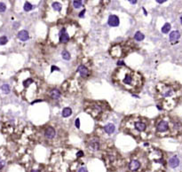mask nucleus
I'll return each mask as SVG.
<instances>
[{"label":"nucleus","instance_id":"23","mask_svg":"<svg viewBox=\"0 0 182 172\" xmlns=\"http://www.w3.org/2000/svg\"><path fill=\"white\" fill-rule=\"evenodd\" d=\"M73 6L75 8H80L82 6V1H77V0L73 1Z\"/></svg>","mask_w":182,"mask_h":172},{"label":"nucleus","instance_id":"16","mask_svg":"<svg viewBox=\"0 0 182 172\" xmlns=\"http://www.w3.org/2000/svg\"><path fill=\"white\" fill-rule=\"evenodd\" d=\"M71 114H72V110H71L70 107H65L62 111V116L63 117H68L70 116Z\"/></svg>","mask_w":182,"mask_h":172},{"label":"nucleus","instance_id":"34","mask_svg":"<svg viewBox=\"0 0 182 172\" xmlns=\"http://www.w3.org/2000/svg\"><path fill=\"white\" fill-rule=\"evenodd\" d=\"M130 3H132V4H135V3H137V1H135V0H133V1H130Z\"/></svg>","mask_w":182,"mask_h":172},{"label":"nucleus","instance_id":"35","mask_svg":"<svg viewBox=\"0 0 182 172\" xmlns=\"http://www.w3.org/2000/svg\"><path fill=\"white\" fill-rule=\"evenodd\" d=\"M31 172H39V171L37 170V169H33V170H31Z\"/></svg>","mask_w":182,"mask_h":172},{"label":"nucleus","instance_id":"32","mask_svg":"<svg viewBox=\"0 0 182 172\" xmlns=\"http://www.w3.org/2000/svg\"><path fill=\"white\" fill-rule=\"evenodd\" d=\"M55 69H57V70H60V69H59L58 68H56V66H53V68H52V72H53V70H55Z\"/></svg>","mask_w":182,"mask_h":172},{"label":"nucleus","instance_id":"13","mask_svg":"<svg viewBox=\"0 0 182 172\" xmlns=\"http://www.w3.org/2000/svg\"><path fill=\"white\" fill-rule=\"evenodd\" d=\"M104 130L108 134H112L113 132L115 131V125L113 123H108V125H106L104 127Z\"/></svg>","mask_w":182,"mask_h":172},{"label":"nucleus","instance_id":"11","mask_svg":"<svg viewBox=\"0 0 182 172\" xmlns=\"http://www.w3.org/2000/svg\"><path fill=\"white\" fill-rule=\"evenodd\" d=\"M18 38L21 41H27L29 38V33L28 31L26 30H21L19 32L18 34Z\"/></svg>","mask_w":182,"mask_h":172},{"label":"nucleus","instance_id":"28","mask_svg":"<svg viewBox=\"0 0 182 172\" xmlns=\"http://www.w3.org/2000/svg\"><path fill=\"white\" fill-rule=\"evenodd\" d=\"M84 13H85V10H83V11H82L81 13L79 14V17H84Z\"/></svg>","mask_w":182,"mask_h":172},{"label":"nucleus","instance_id":"20","mask_svg":"<svg viewBox=\"0 0 182 172\" xmlns=\"http://www.w3.org/2000/svg\"><path fill=\"white\" fill-rule=\"evenodd\" d=\"M61 5L60 3H58V2H54L53 4V8L55 11H61Z\"/></svg>","mask_w":182,"mask_h":172},{"label":"nucleus","instance_id":"9","mask_svg":"<svg viewBox=\"0 0 182 172\" xmlns=\"http://www.w3.org/2000/svg\"><path fill=\"white\" fill-rule=\"evenodd\" d=\"M78 72L82 77H87L89 75V70L84 66H79L78 67Z\"/></svg>","mask_w":182,"mask_h":172},{"label":"nucleus","instance_id":"17","mask_svg":"<svg viewBox=\"0 0 182 172\" xmlns=\"http://www.w3.org/2000/svg\"><path fill=\"white\" fill-rule=\"evenodd\" d=\"M144 37H145V36L142 34L141 32H139V31L136 32L134 35V38L137 41H142L143 39H144Z\"/></svg>","mask_w":182,"mask_h":172},{"label":"nucleus","instance_id":"21","mask_svg":"<svg viewBox=\"0 0 182 172\" xmlns=\"http://www.w3.org/2000/svg\"><path fill=\"white\" fill-rule=\"evenodd\" d=\"M1 89H2V91H3L5 93H9V91H10V86H9L8 84L2 85Z\"/></svg>","mask_w":182,"mask_h":172},{"label":"nucleus","instance_id":"6","mask_svg":"<svg viewBox=\"0 0 182 172\" xmlns=\"http://www.w3.org/2000/svg\"><path fill=\"white\" fill-rule=\"evenodd\" d=\"M169 125L168 122L165 121H161L157 124V130L159 132H165L166 130H168Z\"/></svg>","mask_w":182,"mask_h":172},{"label":"nucleus","instance_id":"22","mask_svg":"<svg viewBox=\"0 0 182 172\" xmlns=\"http://www.w3.org/2000/svg\"><path fill=\"white\" fill-rule=\"evenodd\" d=\"M24 10L26 11V12H29V11H30L32 9V5H31L30 3H29V2H26V3L24 4Z\"/></svg>","mask_w":182,"mask_h":172},{"label":"nucleus","instance_id":"2","mask_svg":"<svg viewBox=\"0 0 182 172\" xmlns=\"http://www.w3.org/2000/svg\"><path fill=\"white\" fill-rule=\"evenodd\" d=\"M34 82L35 81L33 80V78L30 76V74H29L26 77L23 78V80L21 81L20 84H21V86H22L23 89H28V88L30 87V85L33 84Z\"/></svg>","mask_w":182,"mask_h":172},{"label":"nucleus","instance_id":"25","mask_svg":"<svg viewBox=\"0 0 182 172\" xmlns=\"http://www.w3.org/2000/svg\"><path fill=\"white\" fill-rule=\"evenodd\" d=\"M6 10V6H5V5L2 2H0V13H3Z\"/></svg>","mask_w":182,"mask_h":172},{"label":"nucleus","instance_id":"15","mask_svg":"<svg viewBox=\"0 0 182 172\" xmlns=\"http://www.w3.org/2000/svg\"><path fill=\"white\" fill-rule=\"evenodd\" d=\"M179 37H180V34H179V31L174 30L170 34V41H172V42L176 41V40H178Z\"/></svg>","mask_w":182,"mask_h":172},{"label":"nucleus","instance_id":"4","mask_svg":"<svg viewBox=\"0 0 182 172\" xmlns=\"http://www.w3.org/2000/svg\"><path fill=\"white\" fill-rule=\"evenodd\" d=\"M108 24L111 27H117L119 25V18L116 15H110L108 17Z\"/></svg>","mask_w":182,"mask_h":172},{"label":"nucleus","instance_id":"27","mask_svg":"<svg viewBox=\"0 0 182 172\" xmlns=\"http://www.w3.org/2000/svg\"><path fill=\"white\" fill-rule=\"evenodd\" d=\"M78 172H88V171H87V169H85V168H80V169H79V170H78Z\"/></svg>","mask_w":182,"mask_h":172},{"label":"nucleus","instance_id":"12","mask_svg":"<svg viewBox=\"0 0 182 172\" xmlns=\"http://www.w3.org/2000/svg\"><path fill=\"white\" fill-rule=\"evenodd\" d=\"M61 91H59L58 89H53L50 92V97L53 99H58V98H61Z\"/></svg>","mask_w":182,"mask_h":172},{"label":"nucleus","instance_id":"5","mask_svg":"<svg viewBox=\"0 0 182 172\" xmlns=\"http://www.w3.org/2000/svg\"><path fill=\"white\" fill-rule=\"evenodd\" d=\"M128 168L131 171H137L140 168V162L138 160H132V162L129 163Z\"/></svg>","mask_w":182,"mask_h":172},{"label":"nucleus","instance_id":"14","mask_svg":"<svg viewBox=\"0 0 182 172\" xmlns=\"http://www.w3.org/2000/svg\"><path fill=\"white\" fill-rule=\"evenodd\" d=\"M44 135L47 138H54V136H55V130H54L53 128H47L46 129V130H45V133H44Z\"/></svg>","mask_w":182,"mask_h":172},{"label":"nucleus","instance_id":"7","mask_svg":"<svg viewBox=\"0 0 182 172\" xmlns=\"http://www.w3.org/2000/svg\"><path fill=\"white\" fill-rule=\"evenodd\" d=\"M134 127L135 129L138 130V131L141 132V131H144L146 130V123L145 122H143V121H136L134 123Z\"/></svg>","mask_w":182,"mask_h":172},{"label":"nucleus","instance_id":"19","mask_svg":"<svg viewBox=\"0 0 182 172\" xmlns=\"http://www.w3.org/2000/svg\"><path fill=\"white\" fill-rule=\"evenodd\" d=\"M62 58L64 59V60H70V54H69V52L67 51H62Z\"/></svg>","mask_w":182,"mask_h":172},{"label":"nucleus","instance_id":"36","mask_svg":"<svg viewBox=\"0 0 182 172\" xmlns=\"http://www.w3.org/2000/svg\"><path fill=\"white\" fill-rule=\"evenodd\" d=\"M180 21H181V23H182V16H181V18H180Z\"/></svg>","mask_w":182,"mask_h":172},{"label":"nucleus","instance_id":"18","mask_svg":"<svg viewBox=\"0 0 182 172\" xmlns=\"http://www.w3.org/2000/svg\"><path fill=\"white\" fill-rule=\"evenodd\" d=\"M171 30V24L170 23H165L163 25V27L162 28V32L163 33H168L169 31Z\"/></svg>","mask_w":182,"mask_h":172},{"label":"nucleus","instance_id":"3","mask_svg":"<svg viewBox=\"0 0 182 172\" xmlns=\"http://www.w3.org/2000/svg\"><path fill=\"white\" fill-rule=\"evenodd\" d=\"M59 37H60V42L61 43H67V41L69 40V36L66 32V28H61V30L59 32Z\"/></svg>","mask_w":182,"mask_h":172},{"label":"nucleus","instance_id":"31","mask_svg":"<svg viewBox=\"0 0 182 172\" xmlns=\"http://www.w3.org/2000/svg\"><path fill=\"white\" fill-rule=\"evenodd\" d=\"M83 155H84L83 152H81V151H80L79 153H77V157H79V156H83Z\"/></svg>","mask_w":182,"mask_h":172},{"label":"nucleus","instance_id":"26","mask_svg":"<svg viewBox=\"0 0 182 172\" xmlns=\"http://www.w3.org/2000/svg\"><path fill=\"white\" fill-rule=\"evenodd\" d=\"M5 162L0 158V169H3L4 167H5Z\"/></svg>","mask_w":182,"mask_h":172},{"label":"nucleus","instance_id":"33","mask_svg":"<svg viewBox=\"0 0 182 172\" xmlns=\"http://www.w3.org/2000/svg\"><path fill=\"white\" fill-rule=\"evenodd\" d=\"M156 2H157V3H159V4H163V3H164L165 1H164V0H163V1H161V0H157Z\"/></svg>","mask_w":182,"mask_h":172},{"label":"nucleus","instance_id":"8","mask_svg":"<svg viewBox=\"0 0 182 172\" xmlns=\"http://www.w3.org/2000/svg\"><path fill=\"white\" fill-rule=\"evenodd\" d=\"M88 147L91 149V151H97L100 147V143L98 142V140H91V141L89 142V145H88Z\"/></svg>","mask_w":182,"mask_h":172},{"label":"nucleus","instance_id":"24","mask_svg":"<svg viewBox=\"0 0 182 172\" xmlns=\"http://www.w3.org/2000/svg\"><path fill=\"white\" fill-rule=\"evenodd\" d=\"M8 42L6 37H0V45H5Z\"/></svg>","mask_w":182,"mask_h":172},{"label":"nucleus","instance_id":"10","mask_svg":"<svg viewBox=\"0 0 182 172\" xmlns=\"http://www.w3.org/2000/svg\"><path fill=\"white\" fill-rule=\"evenodd\" d=\"M169 164H170V166H171L172 168H173V169H174V168H177L179 164V160L178 159L177 156H173L172 158L170 159Z\"/></svg>","mask_w":182,"mask_h":172},{"label":"nucleus","instance_id":"29","mask_svg":"<svg viewBox=\"0 0 182 172\" xmlns=\"http://www.w3.org/2000/svg\"><path fill=\"white\" fill-rule=\"evenodd\" d=\"M76 126H77V128H79V119L76 120Z\"/></svg>","mask_w":182,"mask_h":172},{"label":"nucleus","instance_id":"1","mask_svg":"<svg viewBox=\"0 0 182 172\" xmlns=\"http://www.w3.org/2000/svg\"><path fill=\"white\" fill-rule=\"evenodd\" d=\"M115 80L120 85L128 90H137L142 84L141 76L127 68H120L115 73Z\"/></svg>","mask_w":182,"mask_h":172},{"label":"nucleus","instance_id":"30","mask_svg":"<svg viewBox=\"0 0 182 172\" xmlns=\"http://www.w3.org/2000/svg\"><path fill=\"white\" fill-rule=\"evenodd\" d=\"M117 65H118V66H120V65H121L122 67H123V66L125 65V63H124V61H118V62H117Z\"/></svg>","mask_w":182,"mask_h":172}]
</instances>
